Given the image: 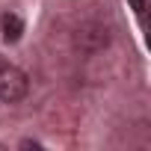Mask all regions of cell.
Segmentation results:
<instances>
[{"label":"cell","mask_w":151,"mask_h":151,"mask_svg":"<svg viewBox=\"0 0 151 151\" xmlns=\"http://www.w3.org/2000/svg\"><path fill=\"white\" fill-rule=\"evenodd\" d=\"M127 3H130L133 12H142V9H145V0H127Z\"/></svg>","instance_id":"obj_3"},{"label":"cell","mask_w":151,"mask_h":151,"mask_svg":"<svg viewBox=\"0 0 151 151\" xmlns=\"http://www.w3.org/2000/svg\"><path fill=\"white\" fill-rule=\"evenodd\" d=\"M30 92V77L18 65H0V101L3 104H18Z\"/></svg>","instance_id":"obj_1"},{"label":"cell","mask_w":151,"mask_h":151,"mask_svg":"<svg viewBox=\"0 0 151 151\" xmlns=\"http://www.w3.org/2000/svg\"><path fill=\"white\" fill-rule=\"evenodd\" d=\"M0 24H3V39H6V42H18V39L24 36V18L15 15V12H6Z\"/></svg>","instance_id":"obj_2"}]
</instances>
